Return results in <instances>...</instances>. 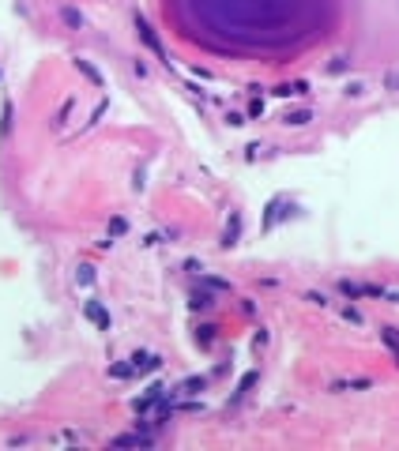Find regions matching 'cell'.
I'll use <instances>...</instances> for the list:
<instances>
[{
    "instance_id": "obj_8",
    "label": "cell",
    "mask_w": 399,
    "mask_h": 451,
    "mask_svg": "<svg viewBox=\"0 0 399 451\" xmlns=\"http://www.w3.org/2000/svg\"><path fill=\"white\" fill-rule=\"evenodd\" d=\"M12 132H15V102H12V94H4L0 98V147L12 140Z\"/></svg>"
},
{
    "instance_id": "obj_23",
    "label": "cell",
    "mask_w": 399,
    "mask_h": 451,
    "mask_svg": "<svg viewBox=\"0 0 399 451\" xmlns=\"http://www.w3.org/2000/svg\"><path fill=\"white\" fill-rule=\"evenodd\" d=\"M380 87H385L388 94H399V68H385V76H380Z\"/></svg>"
},
{
    "instance_id": "obj_33",
    "label": "cell",
    "mask_w": 399,
    "mask_h": 451,
    "mask_svg": "<svg viewBox=\"0 0 399 451\" xmlns=\"http://www.w3.org/2000/svg\"><path fill=\"white\" fill-rule=\"evenodd\" d=\"M0 79H4V72H0Z\"/></svg>"
},
{
    "instance_id": "obj_27",
    "label": "cell",
    "mask_w": 399,
    "mask_h": 451,
    "mask_svg": "<svg viewBox=\"0 0 399 451\" xmlns=\"http://www.w3.org/2000/svg\"><path fill=\"white\" fill-rule=\"evenodd\" d=\"M106 109H109V98H102V102H98V106H94V109H91V120H87V124H83V128H94V124H98V120H102V113H106Z\"/></svg>"
},
{
    "instance_id": "obj_21",
    "label": "cell",
    "mask_w": 399,
    "mask_h": 451,
    "mask_svg": "<svg viewBox=\"0 0 399 451\" xmlns=\"http://www.w3.org/2000/svg\"><path fill=\"white\" fill-rule=\"evenodd\" d=\"M343 94H347V98H354V102H362L365 94H369V83H365V79H350Z\"/></svg>"
},
{
    "instance_id": "obj_11",
    "label": "cell",
    "mask_w": 399,
    "mask_h": 451,
    "mask_svg": "<svg viewBox=\"0 0 399 451\" xmlns=\"http://www.w3.org/2000/svg\"><path fill=\"white\" fill-rule=\"evenodd\" d=\"M72 113H76V94H68V98L61 102V106H57V113H53V120H50V124L57 128V132H65V128H68V120H72Z\"/></svg>"
},
{
    "instance_id": "obj_26",
    "label": "cell",
    "mask_w": 399,
    "mask_h": 451,
    "mask_svg": "<svg viewBox=\"0 0 399 451\" xmlns=\"http://www.w3.org/2000/svg\"><path fill=\"white\" fill-rule=\"evenodd\" d=\"M53 444H87V437H83V432H57Z\"/></svg>"
},
{
    "instance_id": "obj_32",
    "label": "cell",
    "mask_w": 399,
    "mask_h": 451,
    "mask_svg": "<svg viewBox=\"0 0 399 451\" xmlns=\"http://www.w3.org/2000/svg\"><path fill=\"white\" fill-rule=\"evenodd\" d=\"M241 312L245 316H252V312H257V301H252V297H241Z\"/></svg>"
},
{
    "instance_id": "obj_15",
    "label": "cell",
    "mask_w": 399,
    "mask_h": 451,
    "mask_svg": "<svg viewBox=\"0 0 399 451\" xmlns=\"http://www.w3.org/2000/svg\"><path fill=\"white\" fill-rule=\"evenodd\" d=\"M309 120H313V109H309V106H305V109H286V113H283V124H286V128H305Z\"/></svg>"
},
{
    "instance_id": "obj_28",
    "label": "cell",
    "mask_w": 399,
    "mask_h": 451,
    "mask_svg": "<svg viewBox=\"0 0 399 451\" xmlns=\"http://www.w3.org/2000/svg\"><path fill=\"white\" fill-rule=\"evenodd\" d=\"M109 376H114V380H132V368H129V361H121V365H114V368H109Z\"/></svg>"
},
{
    "instance_id": "obj_29",
    "label": "cell",
    "mask_w": 399,
    "mask_h": 451,
    "mask_svg": "<svg viewBox=\"0 0 399 451\" xmlns=\"http://www.w3.org/2000/svg\"><path fill=\"white\" fill-rule=\"evenodd\" d=\"M132 76H136V79H147V76H151V68H147V60H143V56H136V60H132Z\"/></svg>"
},
{
    "instance_id": "obj_6",
    "label": "cell",
    "mask_w": 399,
    "mask_h": 451,
    "mask_svg": "<svg viewBox=\"0 0 399 451\" xmlns=\"http://www.w3.org/2000/svg\"><path fill=\"white\" fill-rule=\"evenodd\" d=\"M57 19H61L65 30H72V34L87 30V15H83V8H76V4H57Z\"/></svg>"
},
{
    "instance_id": "obj_1",
    "label": "cell",
    "mask_w": 399,
    "mask_h": 451,
    "mask_svg": "<svg viewBox=\"0 0 399 451\" xmlns=\"http://www.w3.org/2000/svg\"><path fill=\"white\" fill-rule=\"evenodd\" d=\"M290 211H294V204H290V196L286 192H279V196H271L268 204H264V219H260V230L271 233V230H279L286 219H290Z\"/></svg>"
},
{
    "instance_id": "obj_10",
    "label": "cell",
    "mask_w": 399,
    "mask_h": 451,
    "mask_svg": "<svg viewBox=\"0 0 399 451\" xmlns=\"http://www.w3.org/2000/svg\"><path fill=\"white\" fill-rule=\"evenodd\" d=\"M271 94H275V98H305L309 83H305V79H290V83H279Z\"/></svg>"
},
{
    "instance_id": "obj_12",
    "label": "cell",
    "mask_w": 399,
    "mask_h": 451,
    "mask_svg": "<svg viewBox=\"0 0 399 451\" xmlns=\"http://www.w3.org/2000/svg\"><path fill=\"white\" fill-rule=\"evenodd\" d=\"M350 68H354V56L350 53H335L328 64H324V76H350Z\"/></svg>"
},
{
    "instance_id": "obj_5",
    "label": "cell",
    "mask_w": 399,
    "mask_h": 451,
    "mask_svg": "<svg viewBox=\"0 0 399 451\" xmlns=\"http://www.w3.org/2000/svg\"><path fill=\"white\" fill-rule=\"evenodd\" d=\"M377 384L369 380V376H335V380L328 384L332 395H347V391H373Z\"/></svg>"
},
{
    "instance_id": "obj_24",
    "label": "cell",
    "mask_w": 399,
    "mask_h": 451,
    "mask_svg": "<svg viewBox=\"0 0 399 451\" xmlns=\"http://www.w3.org/2000/svg\"><path fill=\"white\" fill-rule=\"evenodd\" d=\"M305 301H309V305H316V309H328L332 297L324 294V289H305Z\"/></svg>"
},
{
    "instance_id": "obj_13",
    "label": "cell",
    "mask_w": 399,
    "mask_h": 451,
    "mask_svg": "<svg viewBox=\"0 0 399 451\" xmlns=\"http://www.w3.org/2000/svg\"><path fill=\"white\" fill-rule=\"evenodd\" d=\"M380 342H385V350L392 353V361L399 368V327L396 324H380Z\"/></svg>"
},
{
    "instance_id": "obj_30",
    "label": "cell",
    "mask_w": 399,
    "mask_h": 451,
    "mask_svg": "<svg viewBox=\"0 0 399 451\" xmlns=\"http://www.w3.org/2000/svg\"><path fill=\"white\" fill-rule=\"evenodd\" d=\"M226 124L230 128H241V124H249V117H245V113H226Z\"/></svg>"
},
{
    "instance_id": "obj_2",
    "label": "cell",
    "mask_w": 399,
    "mask_h": 451,
    "mask_svg": "<svg viewBox=\"0 0 399 451\" xmlns=\"http://www.w3.org/2000/svg\"><path fill=\"white\" fill-rule=\"evenodd\" d=\"M132 27H136V38H140V42L147 45V50L155 53L158 60L166 64V68H170V56H166V50H162V38H158V30L147 23V15H136V19H132Z\"/></svg>"
},
{
    "instance_id": "obj_19",
    "label": "cell",
    "mask_w": 399,
    "mask_h": 451,
    "mask_svg": "<svg viewBox=\"0 0 399 451\" xmlns=\"http://www.w3.org/2000/svg\"><path fill=\"white\" fill-rule=\"evenodd\" d=\"M207 376H188V380H181L177 384V395H200V391H207Z\"/></svg>"
},
{
    "instance_id": "obj_31",
    "label": "cell",
    "mask_w": 399,
    "mask_h": 451,
    "mask_svg": "<svg viewBox=\"0 0 399 451\" xmlns=\"http://www.w3.org/2000/svg\"><path fill=\"white\" fill-rule=\"evenodd\" d=\"M245 117H249V120L264 117V102H252V106H249V113H245Z\"/></svg>"
},
{
    "instance_id": "obj_20",
    "label": "cell",
    "mask_w": 399,
    "mask_h": 451,
    "mask_svg": "<svg viewBox=\"0 0 399 451\" xmlns=\"http://www.w3.org/2000/svg\"><path fill=\"white\" fill-rule=\"evenodd\" d=\"M125 233H129V219H125V214H114V219H109V226H106V237L121 241Z\"/></svg>"
},
{
    "instance_id": "obj_25",
    "label": "cell",
    "mask_w": 399,
    "mask_h": 451,
    "mask_svg": "<svg viewBox=\"0 0 399 451\" xmlns=\"http://www.w3.org/2000/svg\"><path fill=\"white\" fill-rule=\"evenodd\" d=\"M343 320H347V324H354V327H362V324H365V316L354 309V301H347V305H343Z\"/></svg>"
},
{
    "instance_id": "obj_16",
    "label": "cell",
    "mask_w": 399,
    "mask_h": 451,
    "mask_svg": "<svg viewBox=\"0 0 399 451\" xmlns=\"http://www.w3.org/2000/svg\"><path fill=\"white\" fill-rule=\"evenodd\" d=\"M94 282H98V267H94V263H79V267H76V286L79 289H91Z\"/></svg>"
},
{
    "instance_id": "obj_14",
    "label": "cell",
    "mask_w": 399,
    "mask_h": 451,
    "mask_svg": "<svg viewBox=\"0 0 399 451\" xmlns=\"http://www.w3.org/2000/svg\"><path fill=\"white\" fill-rule=\"evenodd\" d=\"M76 68H79V76H83L87 83H94V87H98V91H106V79H102V72L94 68V64L87 60V56H76Z\"/></svg>"
},
{
    "instance_id": "obj_18",
    "label": "cell",
    "mask_w": 399,
    "mask_h": 451,
    "mask_svg": "<svg viewBox=\"0 0 399 451\" xmlns=\"http://www.w3.org/2000/svg\"><path fill=\"white\" fill-rule=\"evenodd\" d=\"M215 338H219V327H215V324H200L196 327V346H200V350H211Z\"/></svg>"
},
{
    "instance_id": "obj_4",
    "label": "cell",
    "mask_w": 399,
    "mask_h": 451,
    "mask_svg": "<svg viewBox=\"0 0 399 451\" xmlns=\"http://www.w3.org/2000/svg\"><path fill=\"white\" fill-rule=\"evenodd\" d=\"M83 316L91 320L98 331H114V316H109L106 301H98V297H87V301H83Z\"/></svg>"
},
{
    "instance_id": "obj_9",
    "label": "cell",
    "mask_w": 399,
    "mask_h": 451,
    "mask_svg": "<svg viewBox=\"0 0 399 451\" xmlns=\"http://www.w3.org/2000/svg\"><path fill=\"white\" fill-rule=\"evenodd\" d=\"M215 289H207V286H196L193 289V297H188V305H193V312H211L215 309Z\"/></svg>"
},
{
    "instance_id": "obj_22",
    "label": "cell",
    "mask_w": 399,
    "mask_h": 451,
    "mask_svg": "<svg viewBox=\"0 0 399 451\" xmlns=\"http://www.w3.org/2000/svg\"><path fill=\"white\" fill-rule=\"evenodd\" d=\"M257 380H260V373H257V368H252V373H245V376H241V384H237V391H234V402H241Z\"/></svg>"
},
{
    "instance_id": "obj_17",
    "label": "cell",
    "mask_w": 399,
    "mask_h": 451,
    "mask_svg": "<svg viewBox=\"0 0 399 451\" xmlns=\"http://www.w3.org/2000/svg\"><path fill=\"white\" fill-rule=\"evenodd\" d=\"M200 286L215 289V294H230V289H234V282H230V278H219V275H204V267H200Z\"/></svg>"
},
{
    "instance_id": "obj_3",
    "label": "cell",
    "mask_w": 399,
    "mask_h": 451,
    "mask_svg": "<svg viewBox=\"0 0 399 451\" xmlns=\"http://www.w3.org/2000/svg\"><path fill=\"white\" fill-rule=\"evenodd\" d=\"M129 368H132V380H140V376H147V373H158V368H162V353H155V350H132L129 353Z\"/></svg>"
},
{
    "instance_id": "obj_7",
    "label": "cell",
    "mask_w": 399,
    "mask_h": 451,
    "mask_svg": "<svg viewBox=\"0 0 399 451\" xmlns=\"http://www.w3.org/2000/svg\"><path fill=\"white\" fill-rule=\"evenodd\" d=\"M241 233H245V214L241 211H230L226 230H222V248H237V245H241Z\"/></svg>"
}]
</instances>
